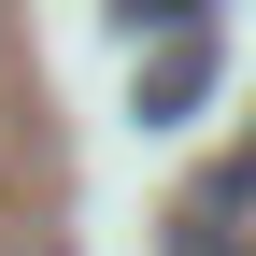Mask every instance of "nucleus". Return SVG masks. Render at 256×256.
I'll use <instances>...</instances> for the list:
<instances>
[{"label":"nucleus","instance_id":"obj_1","mask_svg":"<svg viewBox=\"0 0 256 256\" xmlns=\"http://www.w3.org/2000/svg\"><path fill=\"white\" fill-rule=\"evenodd\" d=\"M200 86H214V14H200V28H156V57H142V86H128V114H142V128H171Z\"/></svg>","mask_w":256,"mask_h":256},{"label":"nucleus","instance_id":"obj_3","mask_svg":"<svg viewBox=\"0 0 256 256\" xmlns=\"http://www.w3.org/2000/svg\"><path fill=\"white\" fill-rule=\"evenodd\" d=\"M171 256H256V242H228V228H214L200 200H185V214H171Z\"/></svg>","mask_w":256,"mask_h":256},{"label":"nucleus","instance_id":"obj_2","mask_svg":"<svg viewBox=\"0 0 256 256\" xmlns=\"http://www.w3.org/2000/svg\"><path fill=\"white\" fill-rule=\"evenodd\" d=\"M200 214H214V228H228V242H256V128L228 142V171L200 185Z\"/></svg>","mask_w":256,"mask_h":256},{"label":"nucleus","instance_id":"obj_4","mask_svg":"<svg viewBox=\"0 0 256 256\" xmlns=\"http://www.w3.org/2000/svg\"><path fill=\"white\" fill-rule=\"evenodd\" d=\"M114 14H128V28H200L214 0H114Z\"/></svg>","mask_w":256,"mask_h":256}]
</instances>
